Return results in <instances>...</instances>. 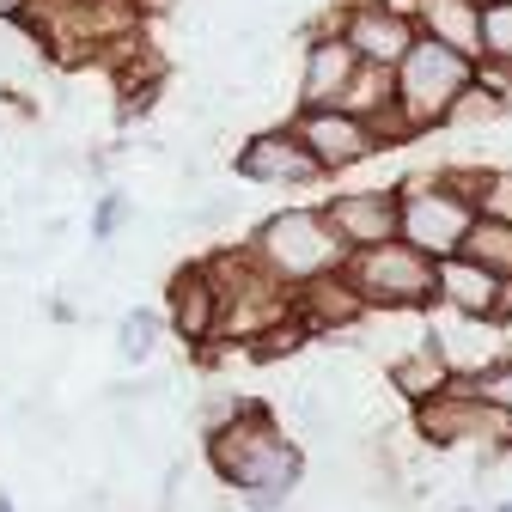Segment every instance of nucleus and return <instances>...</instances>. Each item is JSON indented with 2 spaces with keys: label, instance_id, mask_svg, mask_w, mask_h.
<instances>
[{
  "label": "nucleus",
  "instance_id": "1",
  "mask_svg": "<svg viewBox=\"0 0 512 512\" xmlns=\"http://www.w3.org/2000/svg\"><path fill=\"white\" fill-rule=\"evenodd\" d=\"M202 452H208V470L226 494H256V488L299 494V476H305V452L293 445V433H281L275 409L256 397H238V409L202 433Z\"/></svg>",
  "mask_w": 512,
  "mask_h": 512
},
{
  "label": "nucleus",
  "instance_id": "18",
  "mask_svg": "<svg viewBox=\"0 0 512 512\" xmlns=\"http://www.w3.org/2000/svg\"><path fill=\"white\" fill-rule=\"evenodd\" d=\"M464 196H470L476 220L512 226V165H470L464 171Z\"/></svg>",
  "mask_w": 512,
  "mask_h": 512
},
{
  "label": "nucleus",
  "instance_id": "19",
  "mask_svg": "<svg viewBox=\"0 0 512 512\" xmlns=\"http://www.w3.org/2000/svg\"><path fill=\"white\" fill-rule=\"evenodd\" d=\"M336 110H348L354 122H378L384 110H397V86H391V68H366V61H360Z\"/></svg>",
  "mask_w": 512,
  "mask_h": 512
},
{
  "label": "nucleus",
  "instance_id": "27",
  "mask_svg": "<svg viewBox=\"0 0 512 512\" xmlns=\"http://www.w3.org/2000/svg\"><path fill=\"white\" fill-rule=\"evenodd\" d=\"M287 500H293V488H256V494H238L244 512H287Z\"/></svg>",
  "mask_w": 512,
  "mask_h": 512
},
{
  "label": "nucleus",
  "instance_id": "25",
  "mask_svg": "<svg viewBox=\"0 0 512 512\" xmlns=\"http://www.w3.org/2000/svg\"><path fill=\"white\" fill-rule=\"evenodd\" d=\"M500 116H512V104H506L500 92H488V86H470V92L452 104V122H445V128H464V122H500Z\"/></svg>",
  "mask_w": 512,
  "mask_h": 512
},
{
  "label": "nucleus",
  "instance_id": "12",
  "mask_svg": "<svg viewBox=\"0 0 512 512\" xmlns=\"http://www.w3.org/2000/svg\"><path fill=\"white\" fill-rule=\"evenodd\" d=\"M293 324H299L311 342H330V348H336L348 330L366 324V305H360V293L348 287V275L336 269V275H317V281L293 287Z\"/></svg>",
  "mask_w": 512,
  "mask_h": 512
},
{
  "label": "nucleus",
  "instance_id": "14",
  "mask_svg": "<svg viewBox=\"0 0 512 512\" xmlns=\"http://www.w3.org/2000/svg\"><path fill=\"white\" fill-rule=\"evenodd\" d=\"M409 19H415V37L464 61H482V0H409Z\"/></svg>",
  "mask_w": 512,
  "mask_h": 512
},
{
  "label": "nucleus",
  "instance_id": "16",
  "mask_svg": "<svg viewBox=\"0 0 512 512\" xmlns=\"http://www.w3.org/2000/svg\"><path fill=\"white\" fill-rule=\"evenodd\" d=\"M384 384L415 409V403H427V397H439L445 384H452V366L439 360V348L433 342H415L409 354H397L391 366H384Z\"/></svg>",
  "mask_w": 512,
  "mask_h": 512
},
{
  "label": "nucleus",
  "instance_id": "10",
  "mask_svg": "<svg viewBox=\"0 0 512 512\" xmlns=\"http://www.w3.org/2000/svg\"><path fill=\"white\" fill-rule=\"evenodd\" d=\"M232 171L244 183H256V189H311V183H324L293 128H256V135L238 147Z\"/></svg>",
  "mask_w": 512,
  "mask_h": 512
},
{
  "label": "nucleus",
  "instance_id": "4",
  "mask_svg": "<svg viewBox=\"0 0 512 512\" xmlns=\"http://www.w3.org/2000/svg\"><path fill=\"white\" fill-rule=\"evenodd\" d=\"M348 287L360 293L366 311H391V317H427L439 299V263H427L421 250H409L403 238L354 250L342 263Z\"/></svg>",
  "mask_w": 512,
  "mask_h": 512
},
{
  "label": "nucleus",
  "instance_id": "30",
  "mask_svg": "<svg viewBox=\"0 0 512 512\" xmlns=\"http://www.w3.org/2000/svg\"><path fill=\"white\" fill-rule=\"evenodd\" d=\"M135 7H141V13H177L183 0H135Z\"/></svg>",
  "mask_w": 512,
  "mask_h": 512
},
{
  "label": "nucleus",
  "instance_id": "26",
  "mask_svg": "<svg viewBox=\"0 0 512 512\" xmlns=\"http://www.w3.org/2000/svg\"><path fill=\"white\" fill-rule=\"evenodd\" d=\"M305 342H311V336H305V330L293 324V317H281L275 330H263V336L250 342V360H287V354H299Z\"/></svg>",
  "mask_w": 512,
  "mask_h": 512
},
{
  "label": "nucleus",
  "instance_id": "33",
  "mask_svg": "<svg viewBox=\"0 0 512 512\" xmlns=\"http://www.w3.org/2000/svg\"><path fill=\"white\" fill-rule=\"evenodd\" d=\"M452 512H476V506H452Z\"/></svg>",
  "mask_w": 512,
  "mask_h": 512
},
{
  "label": "nucleus",
  "instance_id": "15",
  "mask_svg": "<svg viewBox=\"0 0 512 512\" xmlns=\"http://www.w3.org/2000/svg\"><path fill=\"white\" fill-rule=\"evenodd\" d=\"M500 287L506 281H494L488 269L452 256V263H439V299L433 305L458 311V317H476V324H494V317H500Z\"/></svg>",
  "mask_w": 512,
  "mask_h": 512
},
{
  "label": "nucleus",
  "instance_id": "22",
  "mask_svg": "<svg viewBox=\"0 0 512 512\" xmlns=\"http://www.w3.org/2000/svg\"><path fill=\"white\" fill-rule=\"evenodd\" d=\"M482 68L512 74V0L482 7Z\"/></svg>",
  "mask_w": 512,
  "mask_h": 512
},
{
  "label": "nucleus",
  "instance_id": "23",
  "mask_svg": "<svg viewBox=\"0 0 512 512\" xmlns=\"http://www.w3.org/2000/svg\"><path fill=\"white\" fill-rule=\"evenodd\" d=\"M464 391H470L482 409H494V415H512V360H494V366H482L476 378H464Z\"/></svg>",
  "mask_w": 512,
  "mask_h": 512
},
{
  "label": "nucleus",
  "instance_id": "24",
  "mask_svg": "<svg viewBox=\"0 0 512 512\" xmlns=\"http://www.w3.org/2000/svg\"><path fill=\"white\" fill-rule=\"evenodd\" d=\"M232 214H238V196H226V189H208L196 208H183V214H177V226H189V232H220Z\"/></svg>",
  "mask_w": 512,
  "mask_h": 512
},
{
  "label": "nucleus",
  "instance_id": "5",
  "mask_svg": "<svg viewBox=\"0 0 512 512\" xmlns=\"http://www.w3.org/2000/svg\"><path fill=\"white\" fill-rule=\"evenodd\" d=\"M397 189V208H403V226H397V238L409 244V250H421L427 263H452V256L464 250V238H470V220H476V208H470V196H458V189H445L433 171L421 177H403V183H391Z\"/></svg>",
  "mask_w": 512,
  "mask_h": 512
},
{
  "label": "nucleus",
  "instance_id": "8",
  "mask_svg": "<svg viewBox=\"0 0 512 512\" xmlns=\"http://www.w3.org/2000/svg\"><path fill=\"white\" fill-rule=\"evenodd\" d=\"M336 37L366 68H397L415 43V19L403 7H391V0H348L342 19H336Z\"/></svg>",
  "mask_w": 512,
  "mask_h": 512
},
{
  "label": "nucleus",
  "instance_id": "21",
  "mask_svg": "<svg viewBox=\"0 0 512 512\" xmlns=\"http://www.w3.org/2000/svg\"><path fill=\"white\" fill-rule=\"evenodd\" d=\"M122 226H135V202H128L122 183H98V208H92V250H116Z\"/></svg>",
  "mask_w": 512,
  "mask_h": 512
},
{
  "label": "nucleus",
  "instance_id": "2",
  "mask_svg": "<svg viewBox=\"0 0 512 512\" xmlns=\"http://www.w3.org/2000/svg\"><path fill=\"white\" fill-rule=\"evenodd\" d=\"M244 250L256 256V269H263L269 281H281L287 293L317 281V275H336L348 263V250L324 226V208H311V202H293V208H275L269 220H256Z\"/></svg>",
  "mask_w": 512,
  "mask_h": 512
},
{
  "label": "nucleus",
  "instance_id": "31",
  "mask_svg": "<svg viewBox=\"0 0 512 512\" xmlns=\"http://www.w3.org/2000/svg\"><path fill=\"white\" fill-rule=\"evenodd\" d=\"M0 512H19V500H13V494H7V488H0Z\"/></svg>",
  "mask_w": 512,
  "mask_h": 512
},
{
  "label": "nucleus",
  "instance_id": "29",
  "mask_svg": "<svg viewBox=\"0 0 512 512\" xmlns=\"http://www.w3.org/2000/svg\"><path fill=\"white\" fill-rule=\"evenodd\" d=\"M494 336H500V354L512 360V311H506V317H494Z\"/></svg>",
  "mask_w": 512,
  "mask_h": 512
},
{
  "label": "nucleus",
  "instance_id": "20",
  "mask_svg": "<svg viewBox=\"0 0 512 512\" xmlns=\"http://www.w3.org/2000/svg\"><path fill=\"white\" fill-rule=\"evenodd\" d=\"M464 263H476V269H488L494 281H512V226H500V220H470V238H464Z\"/></svg>",
  "mask_w": 512,
  "mask_h": 512
},
{
  "label": "nucleus",
  "instance_id": "34",
  "mask_svg": "<svg viewBox=\"0 0 512 512\" xmlns=\"http://www.w3.org/2000/svg\"><path fill=\"white\" fill-rule=\"evenodd\" d=\"M482 7H500V0H482Z\"/></svg>",
  "mask_w": 512,
  "mask_h": 512
},
{
  "label": "nucleus",
  "instance_id": "17",
  "mask_svg": "<svg viewBox=\"0 0 512 512\" xmlns=\"http://www.w3.org/2000/svg\"><path fill=\"white\" fill-rule=\"evenodd\" d=\"M110 330H116V354L128 366H147L159 354V336H165V311L159 305H128V311H116Z\"/></svg>",
  "mask_w": 512,
  "mask_h": 512
},
{
  "label": "nucleus",
  "instance_id": "28",
  "mask_svg": "<svg viewBox=\"0 0 512 512\" xmlns=\"http://www.w3.org/2000/svg\"><path fill=\"white\" fill-rule=\"evenodd\" d=\"M37 0H0V25H25Z\"/></svg>",
  "mask_w": 512,
  "mask_h": 512
},
{
  "label": "nucleus",
  "instance_id": "6",
  "mask_svg": "<svg viewBox=\"0 0 512 512\" xmlns=\"http://www.w3.org/2000/svg\"><path fill=\"white\" fill-rule=\"evenodd\" d=\"M415 433L427 445H488V452H512V415L482 409L464 391V378H452L439 397L415 403Z\"/></svg>",
  "mask_w": 512,
  "mask_h": 512
},
{
  "label": "nucleus",
  "instance_id": "7",
  "mask_svg": "<svg viewBox=\"0 0 512 512\" xmlns=\"http://www.w3.org/2000/svg\"><path fill=\"white\" fill-rule=\"evenodd\" d=\"M165 330L189 348V354H214L220 348V287H214V275H208V263L202 256H189V263H177L171 275H165Z\"/></svg>",
  "mask_w": 512,
  "mask_h": 512
},
{
  "label": "nucleus",
  "instance_id": "9",
  "mask_svg": "<svg viewBox=\"0 0 512 512\" xmlns=\"http://www.w3.org/2000/svg\"><path fill=\"white\" fill-rule=\"evenodd\" d=\"M324 226L336 232V244L348 256L372 250V244H391L403 226L397 189H336V196H324Z\"/></svg>",
  "mask_w": 512,
  "mask_h": 512
},
{
  "label": "nucleus",
  "instance_id": "11",
  "mask_svg": "<svg viewBox=\"0 0 512 512\" xmlns=\"http://www.w3.org/2000/svg\"><path fill=\"white\" fill-rule=\"evenodd\" d=\"M287 128L299 135V147L311 153L317 177H336V171H354V165H366V159H372V135H366V122H354L348 110H299Z\"/></svg>",
  "mask_w": 512,
  "mask_h": 512
},
{
  "label": "nucleus",
  "instance_id": "13",
  "mask_svg": "<svg viewBox=\"0 0 512 512\" xmlns=\"http://www.w3.org/2000/svg\"><path fill=\"white\" fill-rule=\"evenodd\" d=\"M354 49L336 37V31H324L317 43H305V61H299V110H336L342 104V92H348V80H354Z\"/></svg>",
  "mask_w": 512,
  "mask_h": 512
},
{
  "label": "nucleus",
  "instance_id": "3",
  "mask_svg": "<svg viewBox=\"0 0 512 512\" xmlns=\"http://www.w3.org/2000/svg\"><path fill=\"white\" fill-rule=\"evenodd\" d=\"M391 86H397V116L409 122V135L421 141V135H439V128L452 122V104L476 86V61L415 37L409 55L391 68Z\"/></svg>",
  "mask_w": 512,
  "mask_h": 512
},
{
  "label": "nucleus",
  "instance_id": "32",
  "mask_svg": "<svg viewBox=\"0 0 512 512\" xmlns=\"http://www.w3.org/2000/svg\"><path fill=\"white\" fill-rule=\"evenodd\" d=\"M488 512H512V500H494V506H488Z\"/></svg>",
  "mask_w": 512,
  "mask_h": 512
}]
</instances>
